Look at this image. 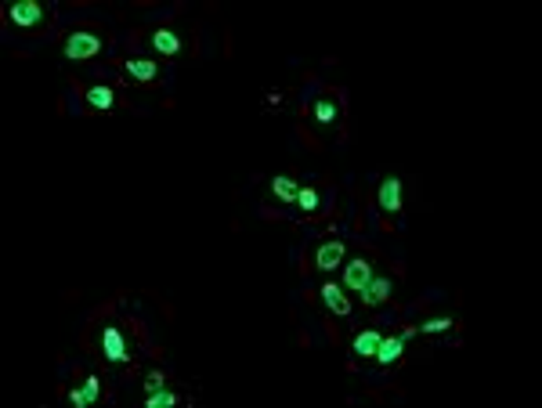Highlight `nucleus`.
<instances>
[{
  "label": "nucleus",
  "instance_id": "f257e3e1",
  "mask_svg": "<svg viewBox=\"0 0 542 408\" xmlns=\"http://www.w3.org/2000/svg\"><path fill=\"white\" fill-rule=\"evenodd\" d=\"M101 51V36L98 33H73L66 40V58L69 61H83V58H94Z\"/></svg>",
  "mask_w": 542,
  "mask_h": 408
},
{
  "label": "nucleus",
  "instance_id": "f03ea898",
  "mask_svg": "<svg viewBox=\"0 0 542 408\" xmlns=\"http://www.w3.org/2000/svg\"><path fill=\"white\" fill-rule=\"evenodd\" d=\"M369 278H372V264L358 256V261H351V264H347V271H344V286L362 293V289L369 286Z\"/></svg>",
  "mask_w": 542,
  "mask_h": 408
},
{
  "label": "nucleus",
  "instance_id": "7ed1b4c3",
  "mask_svg": "<svg viewBox=\"0 0 542 408\" xmlns=\"http://www.w3.org/2000/svg\"><path fill=\"white\" fill-rule=\"evenodd\" d=\"M40 18H44V8H40L36 0L11 4V22H15V26H40Z\"/></svg>",
  "mask_w": 542,
  "mask_h": 408
},
{
  "label": "nucleus",
  "instance_id": "20e7f679",
  "mask_svg": "<svg viewBox=\"0 0 542 408\" xmlns=\"http://www.w3.org/2000/svg\"><path fill=\"white\" fill-rule=\"evenodd\" d=\"M409 336L412 333H402V336H390V340H380V347H376V361L380 365H394L402 358V351H405V343H409Z\"/></svg>",
  "mask_w": 542,
  "mask_h": 408
},
{
  "label": "nucleus",
  "instance_id": "39448f33",
  "mask_svg": "<svg viewBox=\"0 0 542 408\" xmlns=\"http://www.w3.org/2000/svg\"><path fill=\"white\" fill-rule=\"evenodd\" d=\"M101 343H105V358H109V361H116V365L127 361V340H123V333H119V329H105Z\"/></svg>",
  "mask_w": 542,
  "mask_h": 408
},
{
  "label": "nucleus",
  "instance_id": "423d86ee",
  "mask_svg": "<svg viewBox=\"0 0 542 408\" xmlns=\"http://www.w3.org/2000/svg\"><path fill=\"white\" fill-rule=\"evenodd\" d=\"M380 206H383L387 213H398V210H402V181H398V177H387V181L380 184Z\"/></svg>",
  "mask_w": 542,
  "mask_h": 408
},
{
  "label": "nucleus",
  "instance_id": "0eeeda50",
  "mask_svg": "<svg viewBox=\"0 0 542 408\" xmlns=\"http://www.w3.org/2000/svg\"><path fill=\"white\" fill-rule=\"evenodd\" d=\"M390 278H369V286L362 289V300H365V304L369 307H376V304H383V300L390 296Z\"/></svg>",
  "mask_w": 542,
  "mask_h": 408
},
{
  "label": "nucleus",
  "instance_id": "6e6552de",
  "mask_svg": "<svg viewBox=\"0 0 542 408\" xmlns=\"http://www.w3.org/2000/svg\"><path fill=\"white\" fill-rule=\"evenodd\" d=\"M340 261H344V246H340V242H325V246H318L315 268H322V271H332V268H340Z\"/></svg>",
  "mask_w": 542,
  "mask_h": 408
},
{
  "label": "nucleus",
  "instance_id": "1a4fd4ad",
  "mask_svg": "<svg viewBox=\"0 0 542 408\" xmlns=\"http://www.w3.org/2000/svg\"><path fill=\"white\" fill-rule=\"evenodd\" d=\"M318 293H322L325 307H329L332 314H351V304H347V296L340 293V286H332V282H329V286H322Z\"/></svg>",
  "mask_w": 542,
  "mask_h": 408
},
{
  "label": "nucleus",
  "instance_id": "9d476101",
  "mask_svg": "<svg viewBox=\"0 0 542 408\" xmlns=\"http://www.w3.org/2000/svg\"><path fill=\"white\" fill-rule=\"evenodd\" d=\"M98 391H101V386H98V376H87V383H83L80 391H73V394H69V401H73L76 408H87V405H94V401H98Z\"/></svg>",
  "mask_w": 542,
  "mask_h": 408
},
{
  "label": "nucleus",
  "instance_id": "9b49d317",
  "mask_svg": "<svg viewBox=\"0 0 542 408\" xmlns=\"http://www.w3.org/2000/svg\"><path fill=\"white\" fill-rule=\"evenodd\" d=\"M380 333H358V336H354V354H358V358H376V347H380Z\"/></svg>",
  "mask_w": 542,
  "mask_h": 408
},
{
  "label": "nucleus",
  "instance_id": "f8f14e48",
  "mask_svg": "<svg viewBox=\"0 0 542 408\" xmlns=\"http://www.w3.org/2000/svg\"><path fill=\"white\" fill-rule=\"evenodd\" d=\"M152 48L159 54H177L181 51V36L170 33V29H159V33H152Z\"/></svg>",
  "mask_w": 542,
  "mask_h": 408
},
{
  "label": "nucleus",
  "instance_id": "ddd939ff",
  "mask_svg": "<svg viewBox=\"0 0 542 408\" xmlns=\"http://www.w3.org/2000/svg\"><path fill=\"white\" fill-rule=\"evenodd\" d=\"M112 101H116V94H112V87H105V83H98V87L87 91V105H91V109H112Z\"/></svg>",
  "mask_w": 542,
  "mask_h": 408
},
{
  "label": "nucleus",
  "instance_id": "4468645a",
  "mask_svg": "<svg viewBox=\"0 0 542 408\" xmlns=\"http://www.w3.org/2000/svg\"><path fill=\"white\" fill-rule=\"evenodd\" d=\"M271 188H275V196H279L282 203H297L300 184H297L293 177H275V181H271Z\"/></svg>",
  "mask_w": 542,
  "mask_h": 408
},
{
  "label": "nucleus",
  "instance_id": "2eb2a0df",
  "mask_svg": "<svg viewBox=\"0 0 542 408\" xmlns=\"http://www.w3.org/2000/svg\"><path fill=\"white\" fill-rule=\"evenodd\" d=\"M127 73H131L134 80H156V61H149V58H131V61H127Z\"/></svg>",
  "mask_w": 542,
  "mask_h": 408
},
{
  "label": "nucleus",
  "instance_id": "dca6fc26",
  "mask_svg": "<svg viewBox=\"0 0 542 408\" xmlns=\"http://www.w3.org/2000/svg\"><path fill=\"white\" fill-rule=\"evenodd\" d=\"M177 405V394H170V391H149V398H145V408H174Z\"/></svg>",
  "mask_w": 542,
  "mask_h": 408
},
{
  "label": "nucleus",
  "instance_id": "f3484780",
  "mask_svg": "<svg viewBox=\"0 0 542 408\" xmlns=\"http://www.w3.org/2000/svg\"><path fill=\"white\" fill-rule=\"evenodd\" d=\"M315 119L329 126L332 119H337V105H332V101H325V98H322V101H315Z\"/></svg>",
  "mask_w": 542,
  "mask_h": 408
},
{
  "label": "nucleus",
  "instance_id": "a211bd4d",
  "mask_svg": "<svg viewBox=\"0 0 542 408\" xmlns=\"http://www.w3.org/2000/svg\"><path fill=\"white\" fill-rule=\"evenodd\" d=\"M297 203H300V210H318V191L315 188H300Z\"/></svg>",
  "mask_w": 542,
  "mask_h": 408
},
{
  "label": "nucleus",
  "instance_id": "6ab92c4d",
  "mask_svg": "<svg viewBox=\"0 0 542 408\" xmlns=\"http://www.w3.org/2000/svg\"><path fill=\"white\" fill-rule=\"evenodd\" d=\"M452 329V318H430L423 321V333H448Z\"/></svg>",
  "mask_w": 542,
  "mask_h": 408
},
{
  "label": "nucleus",
  "instance_id": "aec40b11",
  "mask_svg": "<svg viewBox=\"0 0 542 408\" xmlns=\"http://www.w3.org/2000/svg\"><path fill=\"white\" fill-rule=\"evenodd\" d=\"M163 383H166V379H163V372H149V376H145V391H159Z\"/></svg>",
  "mask_w": 542,
  "mask_h": 408
}]
</instances>
